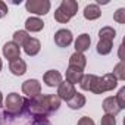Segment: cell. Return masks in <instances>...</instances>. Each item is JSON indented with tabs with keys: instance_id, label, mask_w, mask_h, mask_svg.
I'll use <instances>...</instances> for the list:
<instances>
[{
	"instance_id": "1",
	"label": "cell",
	"mask_w": 125,
	"mask_h": 125,
	"mask_svg": "<svg viewBox=\"0 0 125 125\" xmlns=\"http://www.w3.org/2000/svg\"><path fill=\"white\" fill-rule=\"evenodd\" d=\"M78 12V3L75 0H62L60 6L54 12V19L60 24H66Z\"/></svg>"
},
{
	"instance_id": "2",
	"label": "cell",
	"mask_w": 125,
	"mask_h": 125,
	"mask_svg": "<svg viewBox=\"0 0 125 125\" xmlns=\"http://www.w3.org/2000/svg\"><path fill=\"white\" fill-rule=\"evenodd\" d=\"M5 116H18L22 113L24 109V97H21L18 93H10L6 97L5 102Z\"/></svg>"
},
{
	"instance_id": "3",
	"label": "cell",
	"mask_w": 125,
	"mask_h": 125,
	"mask_svg": "<svg viewBox=\"0 0 125 125\" xmlns=\"http://www.w3.org/2000/svg\"><path fill=\"white\" fill-rule=\"evenodd\" d=\"M25 8L28 12L34 15H46L50 10L52 5L49 0H28L25 3Z\"/></svg>"
},
{
	"instance_id": "4",
	"label": "cell",
	"mask_w": 125,
	"mask_h": 125,
	"mask_svg": "<svg viewBox=\"0 0 125 125\" xmlns=\"http://www.w3.org/2000/svg\"><path fill=\"white\" fill-rule=\"evenodd\" d=\"M118 85V80L115 78L113 74H106L102 78H99V84L96 88V94H103L106 91H112Z\"/></svg>"
},
{
	"instance_id": "5",
	"label": "cell",
	"mask_w": 125,
	"mask_h": 125,
	"mask_svg": "<svg viewBox=\"0 0 125 125\" xmlns=\"http://www.w3.org/2000/svg\"><path fill=\"white\" fill-rule=\"evenodd\" d=\"M75 93H77V90H75V85H72L71 83H68V81H62L60 84H59V87H57V96H59V99L60 100H65L66 103L75 96Z\"/></svg>"
},
{
	"instance_id": "6",
	"label": "cell",
	"mask_w": 125,
	"mask_h": 125,
	"mask_svg": "<svg viewBox=\"0 0 125 125\" xmlns=\"http://www.w3.org/2000/svg\"><path fill=\"white\" fill-rule=\"evenodd\" d=\"M22 91L28 99L37 97L38 94H41V84L37 80H27L22 84Z\"/></svg>"
},
{
	"instance_id": "7",
	"label": "cell",
	"mask_w": 125,
	"mask_h": 125,
	"mask_svg": "<svg viewBox=\"0 0 125 125\" xmlns=\"http://www.w3.org/2000/svg\"><path fill=\"white\" fill-rule=\"evenodd\" d=\"M72 32L66 28H62L59 31H56L54 34V43L57 47H68L72 43Z\"/></svg>"
},
{
	"instance_id": "8",
	"label": "cell",
	"mask_w": 125,
	"mask_h": 125,
	"mask_svg": "<svg viewBox=\"0 0 125 125\" xmlns=\"http://www.w3.org/2000/svg\"><path fill=\"white\" fill-rule=\"evenodd\" d=\"M3 56H5L9 62L16 60V59L21 57V47L16 46L13 41H9V43H6V44L3 46Z\"/></svg>"
},
{
	"instance_id": "9",
	"label": "cell",
	"mask_w": 125,
	"mask_h": 125,
	"mask_svg": "<svg viewBox=\"0 0 125 125\" xmlns=\"http://www.w3.org/2000/svg\"><path fill=\"white\" fill-rule=\"evenodd\" d=\"M97 84H99V77L97 75H93V74H87L81 78L80 81V87L85 91H93L96 94V88H97Z\"/></svg>"
},
{
	"instance_id": "10",
	"label": "cell",
	"mask_w": 125,
	"mask_h": 125,
	"mask_svg": "<svg viewBox=\"0 0 125 125\" xmlns=\"http://www.w3.org/2000/svg\"><path fill=\"white\" fill-rule=\"evenodd\" d=\"M43 80L47 87H59V84L62 83V74L56 69H50L44 74Z\"/></svg>"
},
{
	"instance_id": "11",
	"label": "cell",
	"mask_w": 125,
	"mask_h": 125,
	"mask_svg": "<svg viewBox=\"0 0 125 125\" xmlns=\"http://www.w3.org/2000/svg\"><path fill=\"white\" fill-rule=\"evenodd\" d=\"M103 110H104L106 115H110V116H116L121 112V109H119L115 97H106L103 100Z\"/></svg>"
},
{
	"instance_id": "12",
	"label": "cell",
	"mask_w": 125,
	"mask_h": 125,
	"mask_svg": "<svg viewBox=\"0 0 125 125\" xmlns=\"http://www.w3.org/2000/svg\"><path fill=\"white\" fill-rule=\"evenodd\" d=\"M44 28V22L37 18V16H31L25 21V30L27 32H38Z\"/></svg>"
},
{
	"instance_id": "13",
	"label": "cell",
	"mask_w": 125,
	"mask_h": 125,
	"mask_svg": "<svg viewBox=\"0 0 125 125\" xmlns=\"http://www.w3.org/2000/svg\"><path fill=\"white\" fill-rule=\"evenodd\" d=\"M87 65V57L84 56V53H72L69 57V66L72 68H78V69H84Z\"/></svg>"
},
{
	"instance_id": "14",
	"label": "cell",
	"mask_w": 125,
	"mask_h": 125,
	"mask_svg": "<svg viewBox=\"0 0 125 125\" xmlns=\"http://www.w3.org/2000/svg\"><path fill=\"white\" fill-rule=\"evenodd\" d=\"M40 49H41V43L37 40V38H34V37H30V40L25 43V46H24V52L28 54V56H35V54H38L40 53Z\"/></svg>"
},
{
	"instance_id": "15",
	"label": "cell",
	"mask_w": 125,
	"mask_h": 125,
	"mask_svg": "<svg viewBox=\"0 0 125 125\" xmlns=\"http://www.w3.org/2000/svg\"><path fill=\"white\" fill-rule=\"evenodd\" d=\"M65 77H66V81H68V83H71L72 85H75V84H78V83L81 81V78L84 77V72H83V69L69 66V68L66 69Z\"/></svg>"
},
{
	"instance_id": "16",
	"label": "cell",
	"mask_w": 125,
	"mask_h": 125,
	"mask_svg": "<svg viewBox=\"0 0 125 125\" xmlns=\"http://www.w3.org/2000/svg\"><path fill=\"white\" fill-rule=\"evenodd\" d=\"M9 69H10V72H12L13 75L21 77V75H24V74L27 72V63L19 57V59L10 62V63H9Z\"/></svg>"
},
{
	"instance_id": "17",
	"label": "cell",
	"mask_w": 125,
	"mask_h": 125,
	"mask_svg": "<svg viewBox=\"0 0 125 125\" xmlns=\"http://www.w3.org/2000/svg\"><path fill=\"white\" fill-rule=\"evenodd\" d=\"M90 44H91V38L88 34H81L78 35V38L75 40V50L78 53H84L85 50L90 49Z\"/></svg>"
},
{
	"instance_id": "18",
	"label": "cell",
	"mask_w": 125,
	"mask_h": 125,
	"mask_svg": "<svg viewBox=\"0 0 125 125\" xmlns=\"http://www.w3.org/2000/svg\"><path fill=\"white\" fill-rule=\"evenodd\" d=\"M102 15V10L97 5H87L84 8V18L88 19V21H94V19H99Z\"/></svg>"
},
{
	"instance_id": "19",
	"label": "cell",
	"mask_w": 125,
	"mask_h": 125,
	"mask_svg": "<svg viewBox=\"0 0 125 125\" xmlns=\"http://www.w3.org/2000/svg\"><path fill=\"white\" fill-rule=\"evenodd\" d=\"M85 96L84 94H81V93H75V96L68 102V106L71 107V109H74V110H77V109H81L83 106H85Z\"/></svg>"
},
{
	"instance_id": "20",
	"label": "cell",
	"mask_w": 125,
	"mask_h": 125,
	"mask_svg": "<svg viewBox=\"0 0 125 125\" xmlns=\"http://www.w3.org/2000/svg\"><path fill=\"white\" fill-rule=\"evenodd\" d=\"M28 40H30V35H28V32H27V31L19 30V31H15V32H13V43H15L16 46L24 47V46H25V43H27Z\"/></svg>"
},
{
	"instance_id": "21",
	"label": "cell",
	"mask_w": 125,
	"mask_h": 125,
	"mask_svg": "<svg viewBox=\"0 0 125 125\" xmlns=\"http://www.w3.org/2000/svg\"><path fill=\"white\" fill-rule=\"evenodd\" d=\"M46 100H47V106H49V109H50L52 113L56 112V110H59V107H60V99H59L57 94H46Z\"/></svg>"
},
{
	"instance_id": "22",
	"label": "cell",
	"mask_w": 125,
	"mask_h": 125,
	"mask_svg": "<svg viewBox=\"0 0 125 125\" xmlns=\"http://www.w3.org/2000/svg\"><path fill=\"white\" fill-rule=\"evenodd\" d=\"M115 35H116V31H115L112 27H103V28L99 31L100 40H104V41H113Z\"/></svg>"
},
{
	"instance_id": "23",
	"label": "cell",
	"mask_w": 125,
	"mask_h": 125,
	"mask_svg": "<svg viewBox=\"0 0 125 125\" xmlns=\"http://www.w3.org/2000/svg\"><path fill=\"white\" fill-rule=\"evenodd\" d=\"M112 47H113L112 41L100 40V41L97 43V53H99V54H102V56H106V54H109V53L112 52Z\"/></svg>"
},
{
	"instance_id": "24",
	"label": "cell",
	"mask_w": 125,
	"mask_h": 125,
	"mask_svg": "<svg viewBox=\"0 0 125 125\" xmlns=\"http://www.w3.org/2000/svg\"><path fill=\"white\" fill-rule=\"evenodd\" d=\"M112 74L115 75V78H116L118 81H119V80H121V81H124V80H125V63H124L122 60L119 62L116 66H115V69H113V72H112Z\"/></svg>"
},
{
	"instance_id": "25",
	"label": "cell",
	"mask_w": 125,
	"mask_h": 125,
	"mask_svg": "<svg viewBox=\"0 0 125 125\" xmlns=\"http://www.w3.org/2000/svg\"><path fill=\"white\" fill-rule=\"evenodd\" d=\"M115 100H116V103H118V106H119L121 110L125 109V87H122V88L119 90V93L116 94Z\"/></svg>"
},
{
	"instance_id": "26",
	"label": "cell",
	"mask_w": 125,
	"mask_h": 125,
	"mask_svg": "<svg viewBox=\"0 0 125 125\" xmlns=\"http://www.w3.org/2000/svg\"><path fill=\"white\" fill-rule=\"evenodd\" d=\"M113 19H115L118 24H125V9H124V8L118 9V10L115 12V15H113Z\"/></svg>"
},
{
	"instance_id": "27",
	"label": "cell",
	"mask_w": 125,
	"mask_h": 125,
	"mask_svg": "<svg viewBox=\"0 0 125 125\" xmlns=\"http://www.w3.org/2000/svg\"><path fill=\"white\" fill-rule=\"evenodd\" d=\"M100 125H116V119H115V116L104 115L100 119Z\"/></svg>"
},
{
	"instance_id": "28",
	"label": "cell",
	"mask_w": 125,
	"mask_h": 125,
	"mask_svg": "<svg viewBox=\"0 0 125 125\" xmlns=\"http://www.w3.org/2000/svg\"><path fill=\"white\" fill-rule=\"evenodd\" d=\"M77 125H96V124H94V121H93L91 118H88V116H83V118H80V121H78Z\"/></svg>"
},
{
	"instance_id": "29",
	"label": "cell",
	"mask_w": 125,
	"mask_h": 125,
	"mask_svg": "<svg viewBox=\"0 0 125 125\" xmlns=\"http://www.w3.org/2000/svg\"><path fill=\"white\" fill-rule=\"evenodd\" d=\"M8 6H6V3L5 2H2V0H0V19L2 18H5L6 15H8Z\"/></svg>"
},
{
	"instance_id": "30",
	"label": "cell",
	"mask_w": 125,
	"mask_h": 125,
	"mask_svg": "<svg viewBox=\"0 0 125 125\" xmlns=\"http://www.w3.org/2000/svg\"><path fill=\"white\" fill-rule=\"evenodd\" d=\"M32 125H52V124L49 122L47 118H35L34 122H32Z\"/></svg>"
},
{
	"instance_id": "31",
	"label": "cell",
	"mask_w": 125,
	"mask_h": 125,
	"mask_svg": "<svg viewBox=\"0 0 125 125\" xmlns=\"http://www.w3.org/2000/svg\"><path fill=\"white\" fill-rule=\"evenodd\" d=\"M0 125H5V113L0 110Z\"/></svg>"
},
{
	"instance_id": "32",
	"label": "cell",
	"mask_w": 125,
	"mask_h": 125,
	"mask_svg": "<svg viewBox=\"0 0 125 125\" xmlns=\"http://www.w3.org/2000/svg\"><path fill=\"white\" fill-rule=\"evenodd\" d=\"M2 103H3V94L0 93V106H2Z\"/></svg>"
},
{
	"instance_id": "33",
	"label": "cell",
	"mask_w": 125,
	"mask_h": 125,
	"mask_svg": "<svg viewBox=\"0 0 125 125\" xmlns=\"http://www.w3.org/2000/svg\"><path fill=\"white\" fill-rule=\"evenodd\" d=\"M2 68H3V62H2V59H0V71H2Z\"/></svg>"
}]
</instances>
